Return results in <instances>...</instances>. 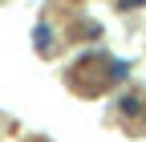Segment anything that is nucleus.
Here are the masks:
<instances>
[{"mask_svg":"<svg viewBox=\"0 0 146 142\" xmlns=\"http://www.w3.org/2000/svg\"><path fill=\"white\" fill-rule=\"evenodd\" d=\"M33 45H36V53L45 57V53H53V49H57V33H53V29L41 21V25L33 29Z\"/></svg>","mask_w":146,"mask_h":142,"instance_id":"f257e3e1","label":"nucleus"},{"mask_svg":"<svg viewBox=\"0 0 146 142\" xmlns=\"http://www.w3.org/2000/svg\"><path fill=\"white\" fill-rule=\"evenodd\" d=\"M142 102H146V94L138 90V94H126V98H118V114L122 118H134V114H142Z\"/></svg>","mask_w":146,"mask_h":142,"instance_id":"f03ea898","label":"nucleus"},{"mask_svg":"<svg viewBox=\"0 0 146 142\" xmlns=\"http://www.w3.org/2000/svg\"><path fill=\"white\" fill-rule=\"evenodd\" d=\"M98 37H102L98 21H73V41H98Z\"/></svg>","mask_w":146,"mask_h":142,"instance_id":"7ed1b4c3","label":"nucleus"},{"mask_svg":"<svg viewBox=\"0 0 146 142\" xmlns=\"http://www.w3.org/2000/svg\"><path fill=\"white\" fill-rule=\"evenodd\" d=\"M138 4H146V0H118V12H134Z\"/></svg>","mask_w":146,"mask_h":142,"instance_id":"20e7f679","label":"nucleus"}]
</instances>
